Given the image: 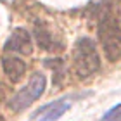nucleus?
Instances as JSON below:
<instances>
[{
  "mask_svg": "<svg viewBox=\"0 0 121 121\" xmlns=\"http://www.w3.org/2000/svg\"><path fill=\"white\" fill-rule=\"evenodd\" d=\"M100 68V57L95 48V42L92 38L78 40L73 54V69L78 78H88L95 74Z\"/></svg>",
  "mask_w": 121,
  "mask_h": 121,
  "instance_id": "f257e3e1",
  "label": "nucleus"
},
{
  "mask_svg": "<svg viewBox=\"0 0 121 121\" xmlns=\"http://www.w3.org/2000/svg\"><path fill=\"white\" fill-rule=\"evenodd\" d=\"M45 85H47L45 76H43L42 73H33L30 81L17 93H16L12 99H10L9 107L12 109V111H16V112L26 109L28 106H31L36 99H40L43 95V92H45Z\"/></svg>",
  "mask_w": 121,
  "mask_h": 121,
  "instance_id": "f03ea898",
  "label": "nucleus"
},
{
  "mask_svg": "<svg viewBox=\"0 0 121 121\" xmlns=\"http://www.w3.org/2000/svg\"><path fill=\"white\" fill-rule=\"evenodd\" d=\"M99 38L102 42L104 52L109 60L116 62L121 59V30L118 23L111 17H106L99 24Z\"/></svg>",
  "mask_w": 121,
  "mask_h": 121,
  "instance_id": "7ed1b4c3",
  "label": "nucleus"
},
{
  "mask_svg": "<svg viewBox=\"0 0 121 121\" xmlns=\"http://www.w3.org/2000/svg\"><path fill=\"white\" fill-rule=\"evenodd\" d=\"M5 50H10V52H17V54H23V56H30L33 52V40H31V35L24 28H16L12 31V35L7 38L4 45Z\"/></svg>",
  "mask_w": 121,
  "mask_h": 121,
  "instance_id": "20e7f679",
  "label": "nucleus"
},
{
  "mask_svg": "<svg viewBox=\"0 0 121 121\" xmlns=\"http://www.w3.org/2000/svg\"><path fill=\"white\" fill-rule=\"evenodd\" d=\"M69 107H71V104L66 100V99H60V100L50 102V104H47V106L40 107L33 114V119L35 121H57Z\"/></svg>",
  "mask_w": 121,
  "mask_h": 121,
  "instance_id": "39448f33",
  "label": "nucleus"
},
{
  "mask_svg": "<svg viewBox=\"0 0 121 121\" xmlns=\"http://www.w3.org/2000/svg\"><path fill=\"white\" fill-rule=\"evenodd\" d=\"M2 68H4V73L12 81H19L26 73V62L14 56H5L2 59Z\"/></svg>",
  "mask_w": 121,
  "mask_h": 121,
  "instance_id": "423d86ee",
  "label": "nucleus"
},
{
  "mask_svg": "<svg viewBox=\"0 0 121 121\" xmlns=\"http://www.w3.org/2000/svg\"><path fill=\"white\" fill-rule=\"evenodd\" d=\"M35 38H36V43L43 48V50L52 48V36H50V33L43 28V26L36 24V28H35Z\"/></svg>",
  "mask_w": 121,
  "mask_h": 121,
  "instance_id": "0eeeda50",
  "label": "nucleus"
},
{
  "mask_svg": "<svg viewBox=\"0 0 121 121\" xmlns=\"http://www.w3.org/2000/svg\"><path fill=\"white\" fill-rule=\"evenodd\" d=\"M100 121H121V104L114 106L112 109H109V111L100 118Z\"/></svg>",
  "mask_w": 121,
  "mask_h": 121,
  "instance_id": "6e6552de",
  "label": "nucleus"
}]
</instances>
